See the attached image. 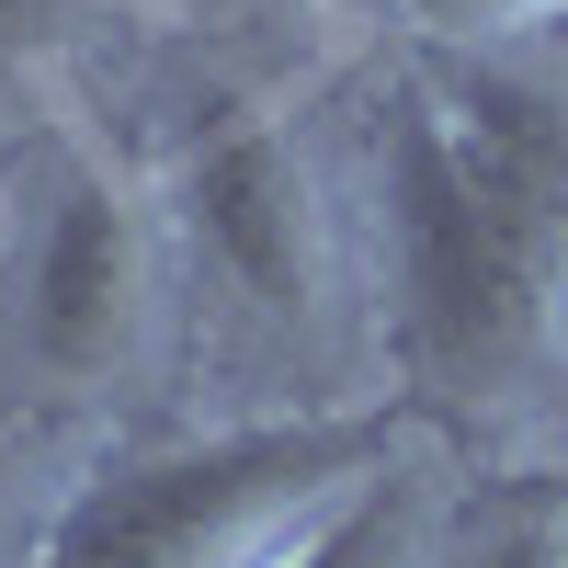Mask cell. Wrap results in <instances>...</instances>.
<instances>
[{"label": "cell", "mask_w": 568, "mask_h": 568, "mask_svg": "<svg viewBox=\"0 0 568 568\" xmlns=\"http://www.w3.org/2000/svg\"><path fill=\"white\" fill-rule=\"evenodd\" d=\"M375 205L398 251V364L409 409H500L568 353V227L511 205L444 136L420 69L375 103Z\"/></svg>", "instance_id": "6da1fadb"}, {"label": "cell", "mask_w": 568, "mask_h": 568, "mask_svg": "<svg viewBox=\"0 0 568 568\" xmlns=\"http://www.w3.org/2000/svg\"><path fill=\"white\" fill-rule=\"evenodd\" d=\"M420 409H284L240 433L114 455L45 511L23 568H284L342 500L409 455Z\"/></svg>", "instance_id": "7a4b0ae2"}, {"label": "cell", "mask_w": 568, "mask_h": 568, "mask_svg": "<svg viewBox=\"0 0 568 568\" xmlns=\"http://www.w3.org/2000/svg\"><path fill=\"white\" fill-rule=\"evenodd\" d=\"M160 307H171V273H160V216L136 205V182L114 171H69L58 216H45V251H34V375L58 398L80 387H114V375L149 364L160 342Z\"/></svg>", "instance_id": "3957f363"}, {"label": "cell", "mask_w": 568, "mask_h": 568, "mask_svg": "<svg viewBox=\"0 0 568 568\" xmlns=\"http://www.w3.org/2000/svg\"><path fill=\"white\" fill-rule=\"evenodd\" d=\"M182 227H194V251L227 273V296L251 318H273V329L318 318V284H329L318 182L262 103H216L182 136Z\"/></svg>", "instance_id": "277c9868"}, {"label": "cell", "mask_w": 568, "mask_h": 568, "mask_svg": "<svg viewBox=\"0 0 568 568\" xmlns=\"http://www.w3.org/2000/svg\"><path fill=\"white\" fill-rule=\"evenodd\" d=\"M420 557H433V500H420L409 466H387V478L364 500H342L284 568H420Z\"/></svg>", "instance_id": "5b68a950"}, {"label": "cell", "mask_w": 568, "mask_h": 568, "mask_svg": "<svg viewBox=\"0 0 568 568\" xmlns=\"http://www.w3.org/2000/svg\"><path fill=\"white\" fill-rule=\"evenodd\" d=\"M557 546H568V500L557 489H524L500 524H478L455 557H420V568H557Z\"/></svg>", "instance_id": "8992f818"}, {"label": "cell", "mask_w": 568, "mask_h": 568, "mask_svg": "<svg viewBox=\"0 0 568 568\" xmlns=\"http://www.w3.org/2000/svg\"><path fill=\"white\" fill-rule=\"evenodd\" d=\"M420 23V45H489V34H524V23H568V0H398Z\"/></svg>", "instance_id": "52a82bcc"}, {"label": "cell", "mask_w": 568, "mask_h": 568, "mask_svg": "<svg viewBox=\"0 0 568 568\" xmlns=\"http://www.w3.org/2000/svg\"><path fill=\"white\" fill-rule=\"evenodd\" d=\"M45 455V409H0V524H12V500H23V466Z\"/></svg>", "instance_id": "ba28073f"}, {"label": "cell", "mask_w": 568, "mask_h": 568, "mask_svg": "<svg viewBox=\"0 0 568 568\" xmlns=\"http://www.w3.org/2000/svg\"><path fill=\"white\" fill-rule=\"evenodd\" d=\"M557 568H568V546H557Z\"/></svg>", "instance_id": "9c48e42d"}]
</instances>
